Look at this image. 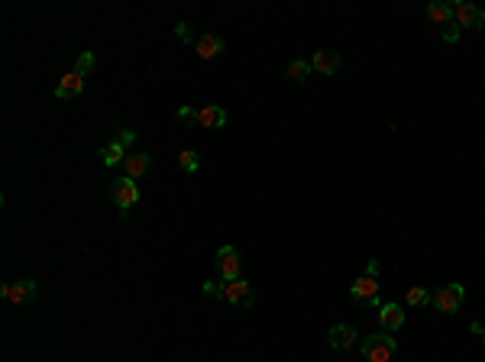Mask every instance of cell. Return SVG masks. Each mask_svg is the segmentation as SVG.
<instances>
[{"mask_svg":"<svg viewBox=\"0 0 485 362\" xmlns=\"http://www.w3.org/2000/svg\"><path fill=\"white\" fill-rule=\"evenodd\" d=\"M117 143H123V146H133L136 143V130H127V126H117Z\"/></svg>","mask_w":485,"mask_h":362,"instance_id":"44dd1931","label":"cell"},{"mask_svg":"<svg viewBox=\"0 0 485 362\" xmlns=\"http://www.w3.org/2000/svg\"><path fill=\"white\" fill-rule=\"evenodd\" d=\"M127 146H123V143H107L104 149H100V162H104L107 168H113V165H123V162H127Z\"/></svg>","mask_w":485,"mask_h":362,"instance_id":"9a60e30c","label":"cell"},{"mask_svg":"<svg viewBox=\"0 0 485 362\" xmlns=\"http://www.w3.org/2000/svg\"><path fill=\"white\" fill-rule=\"evenodd\" d=\"M463 301H466V288L459 285V281H447V285H440L430 294V304L440 314H457L459 307H463Z\"/></svg>","mask_w":485,"mask_h":362,"instance_id":"277c9868","label":"cell"},{"mask_svg":"<svg viewBox=\"0 0 485 362\" xmlns=\"http://www.w3.org/2000/svg\"><path fill=\"white\" fill-rule=\"evenodd\" d=\"M149 168H152V155H149V152H130L127 162H123V175H127V178H133V181L146 178Z\"/></svg>","mask_w":485,"mask_h":362,"instance_id":"4fadbf2b","label":"cell"},{"mask_svg":"<svg viewBox=\"0 0 485 362\" xmlns=\"http://www.w3.org/2000/svg\"><path fill=\"white\" fill-rule=\"evenodd\" d=\"M379 324L385 333H395V330L405 327V307L395 304V301H388V304L379 307Z\"/></svg>","mask_w":485,"mask_h":362,"instance_id":"8fae6325","label":"cell"},{"mask_svg":"<svg viewBox=\"0 0 485 362\" xmlns=\"http://www.w3.org/2000/svg\"><path fill=\"white\" fill-rule=\"evenodd\" d=\"M178 165H182V172H197L201 168V155L194 152V149H184V152H178Z\"/></svg>","mask_w":485,"mask_h":362,"instance_id":"d6986e66","label":"cell"},{"mask_svg":"<svg viewBox=\"0 0 485 362\" xmlns=\"http://www.w3.org/2000/svg\"><path fill=\"white\" fill-rule=\"evenodd\" d=\"M359 349H363L366 362H392L395 353H398V343H395V336L379 330V333H369L366 340L359 343Z\"/></svg>","mask_w":485,"mask_h":362,"instance_id":"3957f363","label":"cell"},{"mask_svg":"<svg viewBox=\"0 0 485 362\" xmlns=\"http://www.w3.org/2000/svg\"><path fill=\"white\" fill-rule=\"evenodd\" d=\"M443 39H447V42H457V39H459V26H450L447 33H443Z\"/></svg>","mask_w":485,"mask_h":362,"instance_id":"cb8c5ba5","label":"cell"},{"mask_svg":"<svg viewBox=\"0 0 485 362\" xmlns=\"http://www.w3.org/2000/svg\"><path fill=\"white\" fill-rule=\"evenodd\" d=\"M91 68H94V52H81V56H78V62H75V68H71L68 75L58 81L56 98H58V100L78 98V94L85 90V78L91 75Z\"/></svg>","mask_w":485,"mask_h":362,"instance_id":"6da1fadb","label":"cell"},{"mask_svg":"<svg viewBox=\"0 0 485 362\" xmlns=\"http://www.w3.org/2000/svg\"><path fill=\"white\" fill-rule=\"evenodd\" d=\"M482 346H485V330H482Z\"/></svg>","mask_w":485,"mask_h":362,"instance_id":"d4e9b609","label":"cell"},{"mask_svg":"<svg viewBox=\"0 0 485 362\" xmlns=\"http://www.w3.org/2000/svg\"><path fill=\"white\" fill-rule=\"evenodd\" d=\"M224 301H230L236 311H253L256 304V291L249 281L236 279V281H224Z\"/></svg>","mask_w":485,"mask_h":362,"instance_id":"52a82bcc","label":"cell"},{"mask_svg":"<svg viewBox=\"0 0 485 362\" xmlns=\"http://www.w3.org/2000/svg\"><path fill=\"white\" fill-rule=\"evenodd\" d=\"M408 304L411 307H424V304H430V291L427 288H421V285H414L408 291Z\"/></svg>","mask_w":485,"mask_h":362,"instance_id":"ffe728a7","label":"cell"},{"mask_svg":"<svg viewBox=\"0 0 485 362\" xmlns=\"http://www.w3.org/2000/svg\"><path fill=\"white\" fill-rule=\"evenodd\" d=\"M4 298L10 304H29L36 298V281L33 279H23V281H14V285H4Z\"/></svg>","mask_w":485,"mask_h":362,"instance_id":"7c38bea8","label":"cell"},{"mask_svg":"<svg viewBox=\"0 0 485 362\" xmlns=\"http://www.w3.org/2000/svg\"><path fill=\"white\" fill-rule=\"evenodd\" d=\"M453 20L457 26H466V29H482L485 26V10L476 7V4H453Z\"/></svg>","mask_w":485,"mask_h":362,"instance_id":"ba28073f","label":"cell"},{"mask_svg":"<svg viewBox=\"0 0 485 362\" xmlns=\"http://www.w3.org/2000/svg\"><path fill=\"white\" fill-rule=\"evenodd\" d=\"M311 62H304V58H295V62H288V68H285V78L288 81H308L311 78Z\"/></svg>","mask_w":485,"mask_h":362,"instance_id":"ac0fdd59","label":"cell"},{"mask_svg":"<svg viewBox=\"0 0 485 362\" xmlns=\"http://www.w3.org/2000/svg\"><path fill=\"white\" fill-rule=\"evenodd\" d=\"M178 120H182V123H194V110H191V107H182V110H178Z\"/></svg>","mask_w":485,"mask_h":362,"instance_id":"603a6c76","label":"cell"},{"mask_svg":"<svg viewBox=\"0 0 485 362\" xmlns=\"http://www.w3.org/2000/svg\"><path fill=\"white\" fill-rule=\"evenodd\" d=\"M194 123H201L204 130H224L226 110L220 104H207V107H201V110H194Z\"/></svg>","mask_w":485,"mask_h":362,"instance_id":"30bf717a","label":"cell"},{"mask_svg":"<svg viewBox=\"0 0 485 362\" xmlns=\"http://www.w3.org/2000/svg\"><path fill=\"white\" fill-rule=\"evenodd\" d=\"M311 68H314L317 75H327V78H330L333 71L340 68V52H333V49H317L314 58H311Z\"/></svg>","mask_w":485,"mask_h":362,"instance_id":"5bb4252c","label":"cell"},{"mask_svg":"<svg viewBox=\"0 0 485 362\" xmlns=\"http://www.w3.org/2000/svg\"><path fill=\"white\" fill-rule=\"evenodd\" d=\"M194 52L207 62V58H214V56L224 52V39H220V36H201V39L194 42Z\"/></svg>","mask_w":485,"mask_h":362,"instance_id":"2e32d148","label":"cell"},{"mask_svg":"<svg viewBox=\"0 0 485 362\" xmlns=\"http://www.w3.org/2000/svg\"><path fill=\"white\" fill-rule=\"evenodd\" d=\"M175 33H178V39H182V42H191V26H188V23H178Z\"/></svg>","mask_w":485,"mask_h":362,"instance_id":"7402d4cb","label":"cell"},{"mask_svg":"<svg viewBox=\"0 0 485 362\" xmlns=\"http://www.w3.org/2000/svg\"><path fill=\"white\" fill-rule=\"evenodd\" d=\"M110 197H113V204H117V210H120V217H127L130 210L136 207V201H140V188H136V181L133 178H113L110 181Z\"/></svg>","mask_w":485,"mask_h":362,"instance_id":"5b68a950","label":"cell"},{"mask_svg":"<svg viewBox=\"0 0 485 362\" xmlns=\"http://www.w3.org/2000/svg\"><path fill=\"white\" fill-rule=\"evenodd\" d=\"M356 327H350V324H337V327H330V333H327V343H330V349H337V353H346V349L356 346Z\"/></svg>","mask_w":485,"mask_h":362,"instance_id":"9c48e42d","label":"cell"},{"mask_svg":"<svg viewBox=\"0 0 485 362\" xmlns=\"http://www.w3.org/2000/svg\"><path fill=\"white\" fill-rule=\"evenodd\" d=\"M214 269H217L220 281H236L239 279V269H243V259H239L236 246H220L217 259H214Z\"/></svg>","mask_w":485,"mask_h":362,"instance_id":"8992f818","label":"cell"},{"mask_svg":"<svg viewBox=\"0 0 485 362\" xmlns=\"http://www.w3.org/2000/svg\"><path fill=\"white\" fill-rule=\"evenodd\" d=\"M350 298L356 301L359 307H375V311L382 307V301H379V262H375V259L366 265V275H359V279L353 281Z\"/></svg>","mask_w":485,"mask_h":362,"instance_id":"7a4b0ae2","label":"cell"},{"mask_svg":"<svg viewBox=\"0 0 485 362\" xmlns=\"http://www.w3.org/2000/svg\"><path fill=\"white\" fill-rule=\"evenodd\" d=\"M424 14H427L434 23L447 26V23L453 20V4H443V0H434V4H427V10H424Z\"/></svg>","mask_w":485,"mask_h":362,"instance_id":"e0dca14e","label":"cell"}]
</instances>
